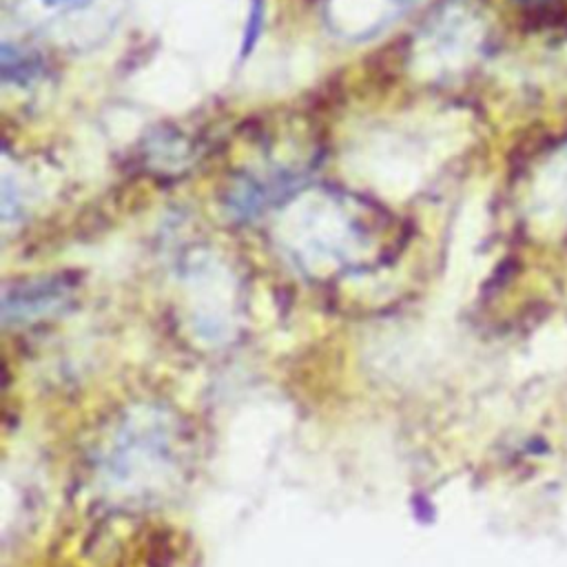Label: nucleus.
<instances>
[{"mask_svg":"<svg viewBox=\"0 0 567 567\" xmlns=\"http://www.w3.org/2000/svg\"><path fill=\"white\" fill-rule=\"evenodd\" d=\"M284 250L308 275H348L399 250L390 215L337 188H310L286 199L277 219Z\"/></svg>","mask_w":567,"mask_h":567,"instance_id":"nucleus-1","label":"nucleus"},{"mask_svg":"<svg viewBox=\"0 0 567 567\" xmlns=\"http://www.w3.org/2000/svg\"><path fill=\"white\" fill-rule=\"evenodd\" d=\"M75 290V281L69 277H44L35 281H20L4 292V321H24L40 315H49L64 306Z\"/></svg>","mask_w":567,"mask_h":567,"instance_id":"nucleus-2","label":"nucleus"},{"mask_svg":"<svg viewBox=\"0 0 567 567\" xmlns=\"http://www.w3.org/2000/svg\"><path fill=\"white\" fill-rule=\"evenodd\" d=\"M38 16H47V18H66L71 13H78L86 7H91L95 0H31Z\"/></svg>","mask_w":567,"mask_h":567,"instance_id":"nucleus-3","label":"nucleus"},{"mask_svg":"<svg viewBox=\"0 0 567 567\" xmlns=\"http://www.w3.org/2000/svg\"><path fill=\"white\" fill-rule=\"evenodd\" d=\"M408 0H359V9H368V22L370 31L381 27L385 20H390Z\"/></svg>","mask_w":567,"mask_h":567,"instance_id":"nucleus-4","label":"nucleus"},{"mask_svg":"<svg viewBox=\"0 0 567 567\" xmlns=\"http://www.w3.org/2000/svg\"><path fill=\"white\" fill-rule=\"evenodd\" d=\"M259 18H261V7H259V2L255 4V9H252V22H250V27H248V35H246V40H244V44H246V49L255 42V35H257V24H259Z\"/></svg>","mask_w":567,"mask_h":567,"instance_id":"nucleus-5","label":"nucleus"}]
</instances>
